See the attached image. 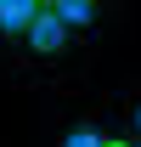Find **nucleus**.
I'll list each match as a JSON object with an SVG mask.
<instances>
[{
  "label": "nucleus",
  "mask_w": 141,
  "mask_h": 147,
  "mask_svg": "<svg viewBox=\"0 0 141 147\" xmlns=\"http://www.w3.org/2000/svg\"><path fill=\"white\" fill-rule=\"evenodd\" d=\"M23 51H28V57H40V62H56V57L68 51V28H62V23H56L51 11L40 6V11H34V23H28V34H23Z\"/></svg>",
  "instance_id": "obj_1"
},
{
  "label": "nucleus",
  "mask_w": 141,
  "mask_h": 147,
  "mask_svg": "<svg viewBox=\"0 0 141 147\" xmlns=\"http://www.w3.org/2000/svg\"><path fill=\"white\" fill-rule=\"evenodd\" d=\"M34 0H0V40H23L28 23H34Z\"/></svg>",
  "instance_id": "obj_2"
},
{
  "label": "nucleus",
  "mask_w": 141,
  "mask_h": 147,
  "mask_svg": "<svg viewBox=\"0 0 141 147\" xmlns=\"http://www.w3.org/2000/svg\"><path fill=\"white\" fill-rule=\"evenodd\" d=\"M45 11H51V17L73 34V28H90V23H96V0H51Z\"/></svg>",
  "instance_id": "obj_3"
},
{
  "label": "nucleus",
  "mask_w": 141,
  "mask_h": 147,
  "mask_svg": "<svg viewBox=\"0 0 141 147\" xmlns=\"http://www.w3.org/2000/svg\"><path fill=\"white\" fill-rule=\"evenodd\" d=\"M102 142H107L102 125H73L68 136H62V147H102Z\"/></svg>",
  "instance_id": "obj_4"
},
{
  "label": "nucleus",
  "mask_w": 141,
  "mask_h": 147,
  "mask_svg": "<svg viewBox=\"0 0 141 147\" xmlns=\"http://www.w3.org/2000/svg\"><path fill=\"white\" fill-rule=\"evenodd\" d=\"M130 136L141 142V96H136V108H130Z\"/></svg>",
  "instance_id": "obj_5"
},
{
  "label": "nucleus",
  "mask_w": 141,
  "mask_h": 147,
  "mask_svg": "<svg viewBox=\"0 0 141 147\" xmlns=\"http://www.w3.org/2000/svg\"><path fill=\"white\" fill-rule=\"evenodd\" d=\"M102 147H130V142H124V136H107V142H102Z\"/></svg>",
  "instance_id": "obj_6"
},
{
  "label": "nucleus",
  "mask_w": 141,
  "mask_h": 147,
  "mask_svg": "<svg viewBox=\"0 0 141 147\" xmlns=\"http://www.w3.org/2000/svg\"><path fill=\"white\" fill-rule=\"evenodd\" d=\"M130 147H141V142H130Z\"/></svg>",
  "instance_id": "obj_7"
}]
</instances>
